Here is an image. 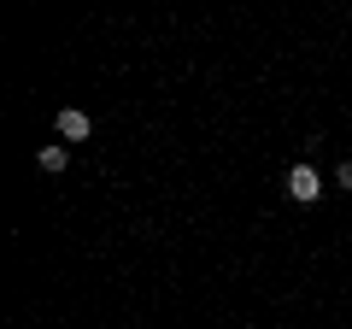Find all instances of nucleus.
<instances>
[{"label":"nucleus","instance_id":"obj_1","mask_svg":"<svg viewBox=\"0 0 352 329\" xmlns=\"http://www.w3.org/2000/svg\"><path fill=\"white\" fill-rule=\"evenodd\" d=\"M288 194H294L300 206H311L317 194H323V182H317V171H311V164H294V171H288Z\"/></svg>","mask_w":352,"mask_h":329},{"label":"nucleus","instance_id":"obj_2","mask_svg":"<svg viewBox=\"0 0 352 329\" xmlns=\"http://www.w3.org/2000/svg\"><path fill=\"white\" fill-rule=\"evenodd\" d=\"M59 136L65 141H88V136H94V118H88L82 106H65V112H59Z\"/></svg>","mask_w":352,"mask_h":329},{"label":"nucleus","instance_id":"obj_3","mask_svg":"<svg viewBox=\"0 0 352 329\" xmlns=\"http://www.w3.org/2000/svg\"><path fill=\"white\" fill-rule=\"evenodd\" d=\"M36 159H41V171H47V177H59L65 164H71V153H65V147H59V141H47V147H41V153H36Z\"/></svg>","mask_w":352,"mask_h":329},{"label":"nucleus","instance_id":"obj_4","mask_svg":"<svg viewBox=\"0 0 352 329\" xmlns=\"http://www.w3.org/2000/svg\"><path fill=\"white\" fill-rule=\"evenodd\" d=\"M335 182H340V189L352 194V159H346V164H340V171H335Z\"/></svg>","mask_w":352,"mask_h":329}]
</instances>
